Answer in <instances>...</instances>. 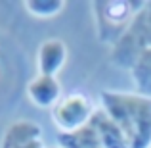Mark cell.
I'll list each match as a JSON object with an SVG mask.
<instances>
[{"label": "cell", "mask_w": 151, "mask_h": 148, "mask_svg": "<svg viewBox=\"0 0 151 148\" xmlns=\"http://www.w3.org/2000/svg\"><path fill=\"white\" fill-rule=\"evenodd\" d=\"M100 108L119 127L126 148H151V96L101 90Z\"/></svg>", "instance_id": "obj_1"}, {"label": "cell", "mask_w": 151, "mask_h": 148, "mask_svg": "<svg viewBox=\"0 0 151 148\" xmlns=\"http://www.w3.org/2000/svg\"><path fill=\"white\" fill-rule=\"evenodd\" d=\"M149 48H151V2H144V6L134 14L132 21L128 23L121 39L113 46H109V60L117 67L130 71L136 58Z\"/></svg>", "instance_id": "obj_2"}, {"label": "cell", "mask_w": 151, "mask_h": 148, "mask_svg": "<svg viewBox=\"0 0 151 148\" xmlns=\"http://www.w3.org/2000/svg\"><path fill=\"white\" fill-rule=\"evenodd\" d=\"M144 6V2H128V0H111V2H92L96 15L98 39L103 44L113 46L121 39L134 14Z\"/></svg>", "instance_id": "obj_3"}, {"label": "cell", "mask_w": 151, "mask_h": 148, "mask_svg": "<svg viewBox=\"0 0 151 148\" xmlns=\"http://www.w3.org/2000/svg\"><path fill=\"white\" fill-rule=\"evenodd\" d=\"M94 112L96 108H94L92 100L84 93L75 90V93H69L59 98V102L52 108L50 114L59 133H73V131H78L84 125H88Z\"/></svg>", "instance_id": "obj_4"}, {"label": "cell", "mask_w": 151, "mask_h": 148, "mask_svg": "<svg viewBox=\"0 0 151 148\" xmlns=\"http://www.w3.org/2000/svg\"><path fill=\"white\" fill-rule=\"evenodd\" d=\"M0 148H46L40 125L31 119L12 121L2 135Z\"/></svg>", "instance_id": "obj_5"}, {"label": "cell", "mask_w": 151, "mask_h": 148, "mask_svg": "<svg viewBox=\"0 0 151 148\" xmlns=\"http://www.w3.org/2000/svg\"><path fill=\"white\" fill-rule=\"evenodd\" d=\"M67 62V44L61 39H46L37 52V67L42 75H55Z\"/></svg>", "instance_id": "obj_6"}, {"label": "cell", "mask_w": 151, "mask_h": 148, "mask_svg": "<svg viewBox=\"0 0 151 148\" xmlns=\"http://www.w3.org/2000/svg\"><path fill=\"white\" fill-rule=\"evenodd\" d=\"M27 96L38 108H54L61 98V85L52 75L37 73L27 85Z\"/></svg>", "instance_id": "obj_7"}, {"label": "cell", "mask_w": 151, "mask_h": 148, "mask_svg": "<svg viewBox=\"0 0 151 148\" xmlns=\"http://www.w3.org/2000/svg\"><path fill=\"white\" fill-rule=\"evenodd\" d=\"M55 141L59 148H105L92 123L73 133H58Z\"/></svg>", "instance_id": "obj_8"}, {"label": "cell", "mask_w": 151, "mask_h": 148, "mask_svg": "<svg viewBox=\"0 0 151 148\" xmlns=\"http://www.w3.org/2000/svg\"><path fill=\"white\" fill-rule=\"evenodd\" d=\"M90 123L96 127V131H98V135H100V139H101V142H103L105 148H126L122 133L119 131V127L107 117V114L101 108H96Z\"/></svg>", "instance_id": "obj_9"}, {"label": "cell", "mask_w": 151, "mask_h": 148, "mask_svg": "<svg viewBox=\"0 0 151 148\" xmlns=\"http://www.w3.org/2000/svg\"><path fill=\"white\" fill-rule=\"evenodd\" d=\"M128 73L136 85V93L151 96V48L138 56Z\"/></svg>", "instance_id": "obj_10"}, {"label": "cell", "mask_w": 151, "mask_h": 148, "mask_svg": "<svg viewBox=\"0 0 151 148\" xmlns=\"http://www.w3.org/2000/svg\"><path fill=\"white\" fill-rule=\"evenodd\" d=\"M23 4H25V10L38 19L55 17L58 14H61L63 6H65V2L61 0H27Z\"/></svg>", "instance_id": "obj_11"}, {"label": "cell", "mask_w": 151, "mask_h": 148, "mask_svg": "<svg viewBox=\"0 0 151 148\" xmlns=\"http://www.w3.org/2000/svg\"><path fill=\"white\" fill-rule=\"evenodd\" d=\"M46 148H59V146H46Z\"/></svg>", "instance_id": "obj_12"}]
</instances>
